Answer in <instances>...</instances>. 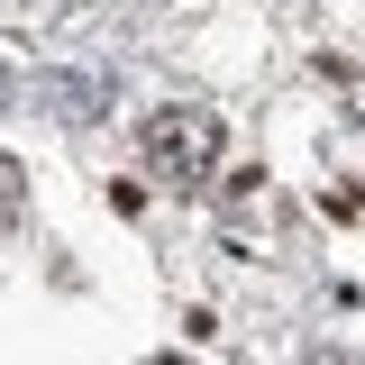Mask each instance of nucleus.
Masks as SVG:
<instances>
[{"mask_svg":"<svg viewBox=\"0 0 365 365\" xmlns=\"http://www.w3.org/2000/svg\"><path fill=\"white\" fill-rule=\"evenodd\" d=\"M28 210V174H19V155H0V228H19Z\"/></svg>","mask_w":365,"mask_h":365,"instance_id":"nucleus-2","label":"nucleus"},{"mask_svg":"<svg viewBox=\"0 0 365 365\" xmlns=\"http://www.w3.org/2000/svg\"><path fill=\"white\" fill-rule=\"evenodd\" d=\"M146 365H182V356H146Z\"/></svg>","mask_w":365,"mask_h":365,"instance_id":"nucleus-4","label":"nucleus"},{"mask_svg":"<svg viewBox=\"0 0 365 365\" xmlns=\"http://www.w3.org/2000/svg\"><path fill=\"white\" fill-rule=\"evenodd\" d=\"M0 101H9V73H0Z\"/></svg>","mask_w":365,"mask_h":365,"instance_id":"nucleus-5","label":"nucleus"},{"mask_svg":"<svg viewBox=\"0 0 365 365\" xmlns=\"http://www.w3.org/2000/svg\"><path fill=\"white\" fill-rule=\"evenodd\" d=\"M137 155H146V174L174 182V192H192V182H210V165H220V119L210 110H146V128H137Z\"/></svg>","mask_w":365,"mask_h":365,"instance_id":"nucleus-1","label":"nucleus"},{"mask_svg":"<svg viewBox=\"0 0 365 365\" xmlns=\"http://www.w3.org/2000/svg\"><path fill=\"white\" fill-rule=\"evenodd\" d=\"M356 119H365V73H356Z\"/></svg>","mask_w":365,"mask_h":365,"instance_id":"nucleus-3","label":"nucleus"}]
</instances>
